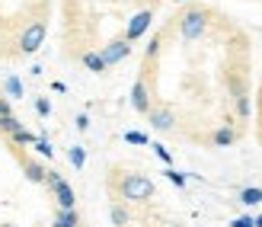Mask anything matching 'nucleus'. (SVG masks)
Listing matches in <instances>:
<instances>
[{
  "instance_id": "1",
  "label": "nucleus",
  "mask_w": 262,
  "mask_h": 227,
  "mask_svg": "<svg viewBox=\"0 0 262 227\" xmlns=\"http://www.w3.org/2000/svg\"><path fill=\"white\" fill-rule=\"evenodd\" d=\"M119 195L125 198V202H150V198L157 195V185L147 179V176H141V173H128V176H122L119 182Z\"/></svg>"
},
{
  "instance_id": "2",
  "label": "nucleus",
  "mask_w": 262,
  "mask_h": 227,
  "mask_svg": "<svg viewBox=\"0 0 262 227\" xmlns=\"http://www.w3.org/2000/svg\"><path fill=\"white\" fill-rule=\"evenodd\" d=\"M205 32H208V10L192 7L179 16V35L186 38V42H199Z\"/></svg>"
},
{
  "instance_id": "3",
  "label": "nucleus",
  "mask_w": 262,
  "mask_h": 227,
  "mask_svg": "<svg viewBox=\"0 0 262 227\" xmlns=\"http://www.w3.org/2000/svg\"><path fill=\"white\" fill-rule=\"evenodd\" d=\"M45 42V23H29L19 35V55H35Z\"/></svg>"
},
{
  "instance_id": "4",
  "label": "nucleus",
  "mask_w": 262,
  "mask_h": 227,
  "mask_svg": "<svg viewBox=\"0 0 262 227\" xmlns=\"http://www.w3.org/2000/svg\"><path fill=\"white\" fill-rule=\"evenodd\" d=\"M102 55V61H106V68H115L119 61H125L128 55H131V42H125V38H115V42H109L106 48L99 51Z\"/></svg>"
},
{
  "instance_id": "5",
  "label": "nucleus",
  "mask_w": 262,
  "mask_h": 227,
  "mask_svg": "<svg viewBox=\"0 0 262 227\" xmlns=\"http://www.w3.org/2000/svg\"><path fill=\"white\" fill-rule=\"evenodd\" d=\"M131 109L141 112V115L150 112V90H147V80H144V77L131 87Z\"/></svg>"
},
{
  "instance_id": "6",
  "label": "nucleus",
  "mask_w": 262,
  "mask_h": 227,
  "mask_svg": "<svg viewBox=\"0 0 262 227\" xmlns=\"http://www.w3.org/2000/svg\"><path fill=\"white\" fill-rule=\"evenodd\" d=\"M150 19H154V13H150V10H141L138 16L128 23V29H125V42H138V38L150 29Z\"/></svg>"
},
{
  "instance_id": "7",
  "label": "nucleus",
  "mask_w": 262,
  "mask_h": 227,
  "mask_svg": "<svg viewBox=\"0 0 262 227\" xmlns=\"http://www.w3.org/2000/svg\"><path fill=\"white\" fill-rule=\"evenodd\" d=\"M150 128H157V131H173V125H176V118H173V109H166V106H150Z\"/></svg>"
},
{
  "instance_id": "8",
  "label": "nucleus",
  "mask_w": 262,
  "mask_h": 227,
  "mask_svg": "<svg viewBox=\"0 0 262 227\" xmlns=\"http://www.w3.org/2000/svg\"><path fill=\"white\" fill-rule=\"evenodd\" d=\"M51 195H55V202H58V208H74L77 205V195H74V189H71V182L68 179H58L55 185H51Z\"/></svg>"
},
{
  "instance_id": "9",
  "label": "nucleus",
  "mask_w": 262,
  "mask_h": 227,
  "mask_svg": "<svg viewBox=\"0 0 262 227\" xmlns=\"http://www.w3.org/2000/svg\"><path fill=\"white\" fill-rule=\"evenodd\" d=\"M23 173H26V179H29V182H35V185H45V173H48V167H42L38 160L23 157Z\"/></svg>"
},
{
  "instance_id": "10",
  "label": "nucleus",
  "mask_w": 262,
  "mask_h": 227,
  "mask_svg": "<svg viewBox=\"0 0 262 227\" xmlns=\"http://www.w3.org/2000/svg\"><path fill=\"white\" fill-rule=\"evenodd\" d=\"M233 141H237V131H233L230 125H224V128H217L214 135H211V144H214V148H230Z\"/></svg>"
},
{
  "instance_id": "11",
  "label": "nucleus",
  "mask_w": 262,
  "mask_h": 227,
  "mask_svg": "<svg viewBox=\"0 0 262 227\" xmlns=\"http://www.w3.org/2000/svg\"><path fill=\"white\" fill-rule=\"evenodd\" d=\"M109 218H112V224H115V227H128V224H131V215H128V208H125L122 202H112Z\"/></svg>"
},
{
  "instance_id": "12",
  "label": "nucleus",
  "mask_w": 262,
  "mask_h": 227,
  "mask_svg": "<svg viewBox=\"0 0 262 227\" xmlns=\"http://www.w3.org/2000/svg\"><path fill=\"white\" fill-rule=\"evenodd\" d=\"M83 68H86V71H93V74H102V71H109L99 51H86V55H83Z\"/></svg>"
},
{
  "instance_id": "13",
  "label": "nucleus",
  "mask_w": 262,
  "mask_h": 227,
  "mask_svg": "<svg viewBox=\"0 0 262 227\" xmlns=\"http://www.w3.org/2000/svg\"><path fill=\"white\" fill-rule=\"evenodd\" d=\"M61 224H68V227H80V215H77V208H58V218Z\"/></svg>"
},
{
  "instance_id": "14",
  "label": "nucleus",
  "mask_w": 262,
  "mask_h": 227,
  "mask_svg": "<svg viewBox=\"0 0 262 227\" xmlns=\"http://www.w3.org/2000/svg\"><path fill=\"white\" fill-rule=\"evenodd\" d=\"M68 160H71L74 170H83V163H86V151L80 148V144H74V148L68 151Z\"/></svg>"
},
{
  "instance_id": "15",
  "label": "nucleus",
  "mask_w": 262,
  "mask_h": 227,
  "mask_svg": "<svg viewBox=\"0 0 262 227\" xmlns=\"http://www.w3.org/2000/svg\"><path fill=\"white\" fill-rule=\"evenodd\" d=\"M4 93H7V96H13V99H19V96H23V80H19L16 74H13V77H7Z\"/></svg>"
},
{
  "instance_id": "16",
  "label": "nucleus",
  "mask_w": 262,
  "mask_h": 227,
  "mask_svg": "<svg viewBox=\"0 0 262 227\" xmlns=\"http://www.w3.org/2000/svg\"><path fill=\"white\" fill-rule=\"evenodd\" d=\"M35 138H38V135L19 128V131H13V135H10V144H19V148H26V144H35Z\"/></svg>"
},
{
  "instance_id": "17",
  "label": "nucleus",
  "mask_w": 262,
  "mask_h": 227,
  "mask_svg": "<svg viewBox=\"0 0 262 227\" xmlns=\"http://www.w3.org/2000/svg\"><path fill=\"white\" fill-rule=\"evenodd\" d=\"M227 87H230V96H246V80H243V77L230 74V77H227Z\"/></svg>"
},
{
  "instance_id": "18",
  "label": "nucleus",
  "mask_w": 262,
  "mask_h": 227,
  "mask_svg": "<svg viewBox=\"0 0 262 227\" xmlns=\"http://www.w3.org/2000/svg\"><path fill=\"white\" fill-rule=\"evenodd\" d=\"M23 128V122L16 115H10V118H0V135H13V131H19Z\"/></svg>"
},
{
  "instance_id": "19",
  "label": "nucleus",
  "mask_w": 262,
  "mask_h": 227,
  "mask_svg": "<svg viewBox=\"0 0 262 227\" xmlns=\"http://www.w3.org/2000/svg\"><path fill=\"white\" fill-rule=\"evenodd\" d=\"M240 202L243 205H259L262 202V189H253V185H250V189H243L240 192Z\"/></svg>"
},
{
  "instance_id": "20",
  "label": "nucleus",
  "mask_w": 262,
  "mask_h": 227,
  "mask_svg": "<svg viewBox=\"0 0 262 227\" xmlns=\"http://www.w3.org/2000/svg\"><path fill=\"white\" fill-rule=\"evenodd\" d=\"M160 42H163L160 35H157V38H150V42H147V51H144V58H147V61H154L157 55H160Z\"/></svg>"
},
{
  "instance_id": "21",
  "label": "nucleus",
  "mask_w": 262,
  "mask_h": 227,
  "mask_svg": "<svg viewBox=\"0 0 262 227\" xmlns=\"http://www.w3.org/2000/svg\"><path fill=\"white\" fill-rule=\"evenodd\" d=\"M125 141L128 144H150V138L144 131H125Z\"/></svg>"
},
{
  "instance_id": "22",
  "label": "nucleus",
  "mask_w": 262,
  "mask_h": 227,
  "mask_svg": "<svg viewBox=\"0 0 262 227\" xmlns=\"http://www.w3.org/2000/svg\"><path fill=\"white\" fill-rule=\"evenodd\" d=\"M32 148H35L38 154H42V157H48V160H51V157H55V151H51V144H48L45 138H35V144H32Z\"/></svg>"
},
{
  "instance_id": "23",
  "label": "nucleus",
  "mask_w": 262,
  "mask_h": 227,
  "mask_svg": "<svg viewBox=\"0 0 262 227\" xmlns=\"http://www.w3.org/2000/svg\"><path fill=\"white\" fill-rule=\"evenodd\" d=\"M150 148H154V154H157V157H160V160H163V163H166V167H169V163H173V157H169V151L163 148V144H154V141H150Z\"/></svg>"
},
{
  "instance_id": "24",
  "label": "nucleus",
  "mask_w": 262,
  "mask_h": 227,
  "mask_svg": "<svg viewBox=\"0 0 262 227\" xmlns=\"http://www.w3.org/2000/svg\"><path fill=\"white\" fill-rule=\"evenodd\" d=\"M163 173H166V179L173 182V185H179V189L186 185V176H182V173H176V170H163Z\"/></svg>"
},
{
  "instance_id": "25",
  "label": "nucleus",
  "mask_w": 262,
  "mask_h": 227,
  "mask_svg": "<svg viewBox=\"0 0 262 227\" xmlns=\"http://www.w3.org/2000/svg\"><path fill=\"white\" fill-rule=\"evenodd\" d=\"M35 112H38V115H48V112H51V102H48L45 96H38V99H35Z\"/></svg>"
},
{
  "instance_id": "26",
  "label": "nucleus",
  "mask_w": 262,
  "mask_h": 227,
  "mask_svg": "<svg viewBox=\"0 0 262 227\" xmlns=\"http://www.w3.org/2000/svg\"><path fill=\"white\" fill-rule=\"evenodd\" d=\"M237 115H250V99H246V96H237Z\"/></svg>"
},
{
  "instance_id": "27",
  "label": "nucleus",
  "mask_w": 262,
  "mask_h": 227,
  "mask_svg": "<svg viewBox=\"0 0 262 227\" xmlns=\"http://www.w3.org/2000/svg\"><path fill=\"white\" fill-rule=\"evenodd\" d=\"M230 227H256V218L243 215V218H237V221H230Z\"/></svg>"
},
{
  "instance_id": "28",
  "label": "nucleus",
  "mask_w": 262,
  "mask_h": 227,
  "mask_svg": "<svg viewBox=\"0 0 262 227\" xmlns=\"http://www.w3.org/2000/svg\"><path fill=\"white\" fill-rule=\"evenodd\" d=\"M10 115H13V106H10L4 96H0V118H10Z\"/></svg>"
},
{
  "instance_id": "29",
  "label": "nucleus",
  "mask_w": 262,
  "mask_h": 227,
  "mask_svg": "<svg viewBox=\"0 0 262 227\" xmlns=\"http://www.w3.org/2000/svg\"><path fill=\"white\" fill-rule=\"evenodd\" d=\"M77 128L86 131V128H90V118H86V115H77Z\"/></svg>"
},
{
  "instance_id": "30",
  "label": "nucleus",
  "mask_w": 262,
  "mask_h": 227,
  "mask_svg": "<svg viewBox=\"0 0 262 227\" xmlns=\"http://www.w3.org/2000/svg\"><path fill=\"white\" fill-rule=\"evenodd\" d=\"M0 227H16V224H10V221H4V224H0Z\"/></svg>"
},
{
  "instance_id": "31",
  "label": "nucleus",
  "mask_w": 262,
  "mask_h": 227,
  "mask_svg": "<svg viewBox=\"0 0 262 227\" xmlns=\"http://www.w3.org/2000/svg\"><path fill=\"white\" fill-rule=\"evenodd\" d=\"M51 227H68V224H61V221H55V224H51Z\"/></svg>"
},
{
  "instance_id": "32",
  "label": "nucleus",
  "mask_w": 262,
  "mask_h": 227,
  "mask_svg": "<svg viewBox=\"0 0 262 227\" xmlns=\"http://www.w3.org/2000/svg\"><path fill=\"white\" fill-rule=\"evenodd\" d=\"M256 227H262V215H259V218H256Z\"/></svg>"
}]
</instances>
